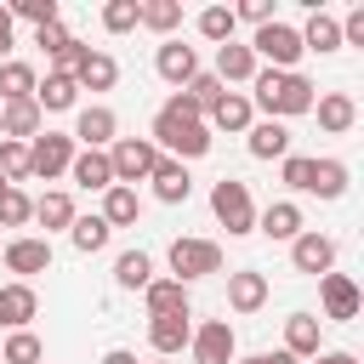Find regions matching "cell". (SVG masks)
Returning a JSON list of instances; mask_svg holds the SVG:
<instances>
[{
    "instance_id": "cell-13",
    "label": "cell",
    "mask_w": 364,
    "mask_h": 364,
    "mask_svg": "<svg viewBox=\"0 0 364 364\" xmlns=\"http://www.w3.org/2000/svg\"><path fill=\"white\" fill-rule=\"evenodd\" d=\"M318 301H324V318H358V284L347 273H324L318 279Z\"/></svg>"
},
{
    "instance_id": "cell-21",
    "label": "cell",
    "mask_w": 364,
    "mask_h": 364,
    "mask_svg": "<svg viewBox=\"0 0 364 364\" xmlns=\"http://www.w3.org/2000/svg\"><path fill=\"white\" fill-rule=\"evenodd\" d=\"M262 301H267V273H256V267L228 273V307L233 313H256Z\"/></svg>"
},
{
    "instance_id": "cell-4",
    "label": "cell",
    "mask_w": 364,
    "mask_h": 364,
    "mask_svg": "<svg viewBox=\"0 0 364 364\" xmlns=\"http://www.w3.org/2000/svg\"><path fill=\"white\" fill-rule=\"evenodd\" d=\"M210 210H216V222L228 233H256V205H250V188L239 176H222L210 188Z\"/></svg>"
},
{
    "instance_id": "cell-42",
    "label": "cell",
    "mask_w": 364,
    "mask_h": 364,
    "mask_svg": "<svg viewBox=\"0 0 364 364\" xmlns=\"http://www.w3.org/2000/svg\"><path fill=\"white\" fill-rule=\"evenodd\" d=\"M6 11H11V23H17V17H28L34 28H46V23H57V0H11Z\"/></svg>"
},
{
    "instance_id": "cell-27",
    "label": "cell",
    "mask_w": 364,
    "mask_h": 364,
    "mask_svg": "<svg viewBox=\"0 0 364 364\" xmlns=\"http://www.w3.org/2000/svg\"><path fill=\"white\" fill-rule=\"evenodd\" d=\"M284 353L290 358H313L318 353V318L313 313H290L284 318Z\"/></svg>"
},
{
    "instance_id": "cell-25",
    "label": "cell",
    "mask_w": 364,
    "mask_h": 364,
    "mask_svg": "<svg viewBox=\"0 0 364 364\" xmlns=\"http://www.w3.org/2000/svg\"><path fill=\"white\" fill-rule=\"evenodd\" d=\"M296 34H301V51H318V57L324 51H341V23L330 11H313L307 28H296Z\"/></svg>"
},
{
    "instance_id": "cell-6",
    "label": "cell",
    "mask_w": 364,
    "mask_h": 364,
    "mask_svg": "<svg viewBox=\"0 0 364 364\" xmlns=\"http://www.w3.org/2000/svg\"><path fill=\"white\" fill-rule=\"evenodd\" d=\"M250 51H256V57H267L279 74H296V63H301V34H296L290 23H279V17H273V23H262V28H256Z\"/></svg>"
},
{
    "instance_id": "cell-22",
    "label": "cell",
    "mask_w": 364,
    "mask_h": 364,
    "mask_svg": "<svg viewBox=\"0 0 364 364\" xmlns=\"http://www.w3.org/2000/svg\"><path fill=\"white\" fill-rule=\"evenodd\" d=\"M256 233H267V239H296V233H307V228H301V205H296V199H273V205L256 216Z\"/></svg>"
},
{
    "instance_id": "cell-16",
    "label": "cell",
    "mask_w": 364,
    "mask_h": 364,
    "mask_svg": "<svg viewBox=\"0 0 364 364\" xmlns=\"http://www.w3.org/2000/svg\"><path fill=\"white\" fill-rule=\"evenodd\" d=\"M114 131H119V119H114V108H102V102H91V108L74 114V142H85V148H108Z\"/></svg>"
},
{
    "instance_id": "cell-5",
    "label": "cell",
    "mask_w": 364,
    "mask_h": 364,
    "mask_svg": "<svg viewBox=\"0 0 364 364\" xmlns=\"http://www.w3.org/2000/svg\"><path fill=\"white\" fill-rule=\"evenodd\" d=\"M108 165H114V182L131 188V182H142V176L159 165V148H154L148 136H114V142H108Z\"/></svg>"
},
{
    "instance_id": "cell-41",
    "label": "cell",
    "mask_w": 364,
    "mask_h": 364,
    "mask_svg": "<svg viewBox=\"0 0 364 364\" xmlns=\"http://www.w3.org/2000/svg\"><path fill=\"white\" fill-rule=\"evenodd\" d=\"M136 11H142V0H108L102 6V28L108 34H131L136 28Z\"/></svg>"
},
{
    "instance_id": "cell-30",
    "label": "cell",
    "mask_w": 364,
    "mask_h": 364,
    "mask_svg": "<svg viewBox=\"0 0 364 364\" xmlns=\"http://www.w3.org/2000/svg\"><path fill=\"white\" fill-rule=\"evenodd\" d=\"M114 284H125V290H148V284H154V256H148V250H119V262H114Z\"/></svg>"
},
{
    "instance_id": "cell-2",
    "label": "cell",
    "mask_w": 364,
    "mask_h": 364,
    "mask_svg": "<svg viewBox=\"0 0 364 364\" xmlns=\"http://www.w3.org/2000/svg\"><path fill=\"white\" fill-rule=\"evenodd\" d=\"M154 148H171V159H205L210 154V125L205 119H182V114H154V136H148Z\"/></svg>"
},
{
    "instance_id": "cell-23",
    "label": "cell",
    "mask_w": 364,
    "mask_h": 364,
    "mask_svg": "<svg viewBox=\"0 0 364 364\" xmlns=\"http://www.w3.org/2000/svg\"><path fill=\"white\" fill-rule=\"evenodd\" d=\"M0 136H11V142H34V136H40V108H34V97H28V102H0Z\"/></svg>"
},
{
    "instance_id": "cell-46",
    "label": "cell",
    "mask_w": 364,
    "mask_h": 364,
    "mask_svg": "<svg viewBox=\"0 0 364 364\" xmlns=\"http://www.w3.org/2000/svg\"><path fill=\"white\" fill-rule=\"evenodd\" d=\"M233 17H245V23H273V0H245V6H233Z\"/></svg>"
},
{
    "instance_id": "cell-38",
    "label": "cell",
    "mask_w": 364,
    "mask_h": 364,
    "mask_svg": "<svg viewBox=\"0 0 364 364\" xmlns=\"http://www.w3.org/2000/svg\"><path fill=\"white\" fill-rule=\"evenodd\" d=\"M136 23H142V28H154V34H171V28L182 23V6H176V0H142Z\"/></svg>"
},
{
    "instance_id": "cell-1",
    "label": "cell",
    "mask_w": 364,
    "mask_h": 364,
    "mask_svg": "<svg viewBox=\"0 0 364 364\" xmlns=\"http://www.w3.org/2000/svg\"><path fill=\"white\" fill-rule=\"evenodd\" d=\"M250 108H262L267 119H296V114H313V80L307 74H279V68H256L250 80Z\"/></svg>"
},
{
    "instance_id": "cell-17",
    "label": "cell",
    "mask_w": 364,
    "mask_h": 364,
    "mask_svg": "<svg viewBox=\"0 0 364 364\" xmlns=\"http://www.w3.org/2000/svg\"><path fill=\"white\" fill-rule=\"evenodd\" d=\"M34 313H40L34 284H0V330H28Z\"/></svg>"
},
{
    "instance_id": "cell-49",
    "label": "cell",
    "mask_w": 364,
    "mask_h": 364,
    "mask_svg": "<svg viewBox=\"0 0 364 364\" xmlns=\"http://www.w3.org/2000/svg\"><path fill=\"white\" fill-rule=\"evenodd\" d=\"M313 364H358L353 353H313Z\"/></svg>"
},
{
    "instance_id": "cell-33",
    "label": "cell",
    "mask_w": 364,
    "mask_h": 364,
    "mask_svg": "<svg viewBox=\"0 0 364 364\" xmlns=\"http://www.w3.org/2000/svg\"><path fill=\"white\" fill-rule=\"evenodd\" d=\"M34 85H40V80H34V68H28V63H17V57H11V63H0V102H28V97H34Z\"/></svg>"
},
{
    "instance_id": "cell-50",
    "label": "cell",
    "mask_w": 364,
    "mask_h": 364,
    "mask_svg": "<svg viewBox=\"0 0 364 364\" xmlns=\"http://www.w3.org/2000/svg\"><path fill=\"white\" fill-rule=\"evenodd\" d=\"M102 364H136V353H125V347H114V353H102Z\"/></svg>"
},
{
    "instance_id": "cell-48",
    "label": "cell",
    "mask_w": 364,
    "mask_h": 364,
    "mask_svg": "<svg viewBox=\"0 0 364 364\" xmlns=\"http://www.w3.org/2000/svg\"><path fill=\"white\" fill-rule=\"evenodd\" d=\"M0 51H11V11L0 6Z\"/></svg>"
},
{
    "instance_id": "cell-3",
    "label": "cell",
    "mask_w": 364,
    "mask_h": 364,
    "mask_svg": "<svg viewBox=\"0 0 364 364\" xmlns=\"http://www.w3.org/2000/svg\"><path fill=\"white\" fill-rule=\"evenodd\" d=\"M171 273H176V284H193V279H210V273H222V245L216 239H171Z\"/></svg>"
},
{
    "instance_id": "cell-29",
    "label": "cell",
    "mask_w": 364,
    "mask_h": 364,
    "mask_svg": "<svg viewBox=\"0 0 364 364\" xmlns=\"http://www.w3.org/2000/svg\"><path fill=\"white\" fill-rule=\"evenodd\" d=\"M136 216H142V199H136V188H119V182H114V188L102 193V222H108V228H131Z\"/></svg>"
},
{
    "instance_id": "cell-9",
    "label": "cell",
    "mask_w": 364,
    "mask_h": 364,
    "mask_svg": "<svg viewBox=\"0 0 364 364\" xmlns=\"http://www.w3.org/2000/svg\"><path fill=\"white\" fill-rule=\"evenodd\" d=\"M0 256H6V267L17 273V284H28L34 273H46V267H51V239H28V233H23V239H11Z\"/></svg>"
},
{
    "instance_id": "cell-47",
    "label": "cell",
    "mask_w": 364,
    "mask_h": 364,
    "mask_svg": "<svg viewBox=\"0 0 364 364\" xmlns=\"http://www.w3.org/2000/svg\"><path fill=\"white\" fill-rule=\"evenodd\" d=\"M233 364H301V358H290V353L279 347V353H250V358H233Z\"/></svg>"
},
{
    "instance_id": "cell-14",
    "label": "cell",
    "mask_w": 364,
    "mask_h": 364,
    "mask_svg": "<svg viewBox=\"0 0 364 364\" xmlns=\"http://www.w3.org/2000/svg\"><path fill=\"white\" fill-rule=\"evenodd\" d=\"M188 341H193V324H188V313H159V318H148V347H154L159 358L182 353Z\"/></svg>"
},
{
    "instance_id": "cell-11",
    "label": "cell",
    "mask_w": 364,
    "mask_h": 364,
    "mask_svg": "<svg viewBox=\"0 0 364 364\" xmlns=\"http://www.w3.org/2000/svg\"><path fill=\"white\" fill-rule=\"evenodd\" d=\"M154 68H159V80H165V85H176V91H182V85L199 74V57H193V46H182V40H165V46L154 51Z\"/></svg>"
},
{
    "instance_id": "cell-24",
    "label": "cell",
    "mask_w": 364,
    "mask_h": 364,
    "mask_svg": "<svg viewBox=\"0 0 364 364\" xmlns=\"http://www.w3.org/2000/svg\"><path fill=\"white\" fill-rule=\"evenodd\" d=\"M313 108H318V125H324L330 136H341V131H353V119H358V102H353L347 91H330V97H313Z\"/></svg>"
},
{
    "instance_id": "cell-40",
    "label": "cell",
    "mask_w": 364,
    "mask_h": 364,
    "mask_svg": "<svg viewBox=\"0 0 364 364\" xmlns=\"http://www.w3.org/2000/svg\"><path fill=\"white\" fill-rule=\"evenodd\" d=\"M34 216V199L23 188H0V228H23Z\"/></svg>"
},
{
    "instance_id": "cell-36",
    "label": "cell",
    "mask_w": 364,
    "mask_h": 364,
    "mask_svg": "<svg viewBox=\"0 0 364 364\" xmlns=\"http://www.w3.org/2000/svg\"><path fill=\"white\" fill-rule=\"evenodd\" d=\"M108 233H114V228H108L102 216H74V228H68V239H74V250H80V256L102 250V245H108Z\"/></svg>"
},
{
    "instance_id": "cell-37",
    "label": "cell",
    "mask_w": 364,
    "mask_h": 364,
    "mask_svg": "<svg viewBox=\"0 0 364 364\" xmlns=\"http://www.w3.org/2000/svg\"><path fill=\"white\" fill-rule=\"evenodd\" d=\"M0 182H6V188L28 182V142H11V136H0Z\"/></svg>"
},
{
    "instance_id": "cell-7",
    "label": "cell",
    "mask_w": 364,
    "mask_h": 364,
    "mask_svg": "<svg viewBox=\"0 0 364 364\" xmlns=\"http://www.w3.org/2000/svg\"><path fill=\"white\" fill-rule=\"evenodd\" d=\"M74 165V136H63V131H46V136H34L28 142V176H63Z\"/></svg>"
},
{
    "instance_id": "cell-39",
    "label": "cell",
    "mask_w": 364,
    "mask_h": 364,
    "mask_svg": "<svg viewBox=\"0 0 364 364\" xmlns=\"http://www.w3.org/2000/svg\"><path fill=\"white\" fill-rule=\"evenodd\" d=\"M233 28H239V17H233V6H205V11H199V34H205V40H216V46H228V40H233Z\"/></svg>"
},
{
    "instance_id": "cell-45",
    "label": "cell",
    "mask_w": 364,
    "mask_h": 364,
    "mask_svg": "<svg viewBox=\"0 0 364 364\" xmlns=\"http://www.w3.org/2000/svg\"><path fill=\"white\" fill-rule=\"evenodd\" d=\"M159 108H165V114H182V119H205V108H199V102H193L188 91H171V97H165Z\"/></svg>"
},
{
    "instance_id": "cell-34",
    "label": "cell",
    "mask_w": 364,
    "mask_h": 364,
    "mask_svg": "<svg viewBox=\"0 0 364 364\" xmlns=\"http://www.w3.org/2000/svg\"><path fill=\"white\" fill-rule=\"evenodd\" d=\"M307 193L341 199V193H347V165H341V159H313V188H307Z\"/></svg>"
},
{
    "instance_id": "cell-8",
    "label": "cell",
    "mask_w": 364,
    "mask_h": 364,
    "mask_svg": "<svg viewBox=\"0 0 364 364\" xmlns=\"http://www.w3.org/2000/svg\"><path fill=\"white\" fill-rule=\"evenodd\" d=\"M193 364H233V353H239V341H233V324L228 318H205L199 330H193Z\"/></svg>"
},
{
    "instance_id": "cell-10",
    "label": "cell",
    "mask_w": 364,
    "mask_h": 364,
    "mask_svg": "<svg viewBox=\"0 0 364 364\" xmlns=\"http://www.w3.org/2000/svg\"><path fill=\"white\" fill-rule=\"evenodd\" d=\"M290 262H296V273L324 279V273L336 267V245H330L324 233H296V239H290Z\"/></svg>"
},
{
    "instance_id": "cell-15",
    "label": "cell",
    "mask_w": 364,
    "mask_h": 364,
    "mask_svg": "<svg viewBox=\"0 0 364 364\" xmlns=\"http://www.w3.org/2000/svg\"><path fill=\"white\" fill-rule=\"evenodd\" d=\"M222 85H250L256 80V51L250 46H239V40H228V46H216V68H210Z\"/></svg>"
},
{
    "instance_id": "cell-32",
    "label": "cell",
    "mask_w": 364,
    "mask_h": 364,
    "mask_svg": "<svg viewBox=\"0 0 364 364\" xmlns=\"http://www.w3.org/2000/svg\"><path fill=\"white\" fill-rule=\"evenodd\" d=\"M34 222L51 233V228H74V199L63 193V188H51V193H40L34 199Z\"/></svg>"
},
{
    "instance_id": "cell-35",
    "label": "cell",
    "mask_w": 364,
    "mask_h": 364,
    "mask_svg": "<svg viewBox=\"0 0 364 364\" xmlns=\"http://www.w3.org/2000/svg\"><path fill=\"white\" fill-rule=\"evenodd\" d=\"M40 358H46V347H40L34 330H11L0 341V364H40Z\"/></svg>"
},
{
    "instance_id": "cell-18",
    "label": "cell",
    "mask_w": 364,
    "mask_h": 364,
    "mask_svg": "<svg viewBox=\"0 0 364 364\" xmlns=\"http://www.w3.org/2000/svg\"><path fill=\"white\" fill-rule=\"evenodd\" d=\"M80 102V85H74V74H57V68H46V80L34 85V108L40 114H63V108H74Z\"/></svg>"
},
{
    "instance_id": "cell-28",
    "label": "cell",
    "mask_w": 364,
    "mask_h": 364,
    "mask_svg": "<svg viewBox=\"0 0 364 364\" xmlns=\"http://www.w3.org/2000/svg\"><path fill=\"white\" fill-rule=\"evenodd\" d=\"M245 136H250V154H256V159H284V154H290V131H284L279 119H262V125H250Z\"/></svg>"
},
{
    "instance_id": "cell-31",
    "label": "cell",
    "mask_w": 364,
    "mask_h": 364,
    "mask_svg": "<svg viewBox=\"0 0 364 364\" xmlns=\"http://www.w3.org/2000/svg\"><path fill=\"white\" fill-rule=\"evenodd\" d=\"M142 301H148V318H159V313H188V284L154 279V284L142 290Z\"/></svg>"
},
{
    "instance_id": "cell-51",
    "label": "cell",
    "mask_w": 364,
    "mask_h": 364,
    "mask_svg": "<svg viewBox=\"0 0 364 364\" xmlns=\"http://www.w3.org/2000/svg\"><path fill=\"white\" fill-rule=\"evenodd\" d=\"M0 188H6V182H0Z\"/></svg>"
},
{
    "instance_id": "cell-44",
    "label": "cell",
    "mask_w": 364,
    "mask_h": 364,
    "mask_svg": "<svg viewBox=\"0 0 364 364\" xmlns=\"http://www.w3.org/2000/svg\"><path fill=\"white\" fill-rule=\"evenodd\" d=\"M182 91H188V97H193V102H199V108H210V102H216V97H222V91H228V85H222V80H216V74H193V80H188V85H182Z\"/></svg>"
},
{
    "instance_id": "cell-43",
    "label": "cell",
    "mask_w": 364,
    "mask_h": 364,
    "mask_svg": "<svg viewBox=\"0 0 364 364\" xmlns=\"http://www.w3.org/2000/svg\"><path fill=\"white\" fill-rule=\"evenodd\" d=\"M284 188H296V193L313 188V159L307 154H284Z\"/></svg>"
},
{
    "instance_id": "cell-12",
    "label": "cell",
    "mask_w": 364,
    "mask_h": 364,
    "mask_svg": "<svg viewBox=\"0 0 364 364\" xmlns=\"http://www.w3.org/2000/svg\"><path fill=\"white\" fill-rule=\"evenodd\" d=\"M148 182H154V199H159V205H182V199L193 193L188 165H182V159H165V154H159V165L148 171Z\"/></svg>"
},
{
    "instance_id": "cell-19",
    "label": "cell",
    "mask_w": 364,
    "mask_h": 364,
    "mask_svg": "<svg viewBox=\"0 0 364 364\" xmlns=\"http://www.w3.org/2000/svg\"><path fill=\"white\" fill-rule=\"evenodd\" d=\"M205 114H210L205 125H216V131H250V125H256V119H250L256 108H250V97H245V91H222Z\"/></svg>"
},
{
    "instance_id": "cell-26",
    "label": "cell",
    "mask_w": 364,
    "mask_h": 364,
    "mask_svg": "<svg viewBox=\"0 0 364 364\" xmlns=\"http://www.w3.org/2000/svg\"><path fill=\"white\" fill-rule=\"evenodd\" d=\"M114 80H119V63H114L108 51H85V63L74 68V85H80V91H108Z\"/></svg>"
},
{
    "instance_id": "cell-20",
    "label": "cell",
    "mask_w": 364,
    "mask_h": 364,
    "mask_svg": "<svg viewBox=\"0 0 364 364\" xmlns=\"http://www.w3.org/2000/svg\"><path fill=\"white\" fill-rule=\"evenodd\" d=\"M68 176H74L80 188H91V193H108V188H114V165H108V148H85V154H74Z\"/></svg>"
}]
</instances>
